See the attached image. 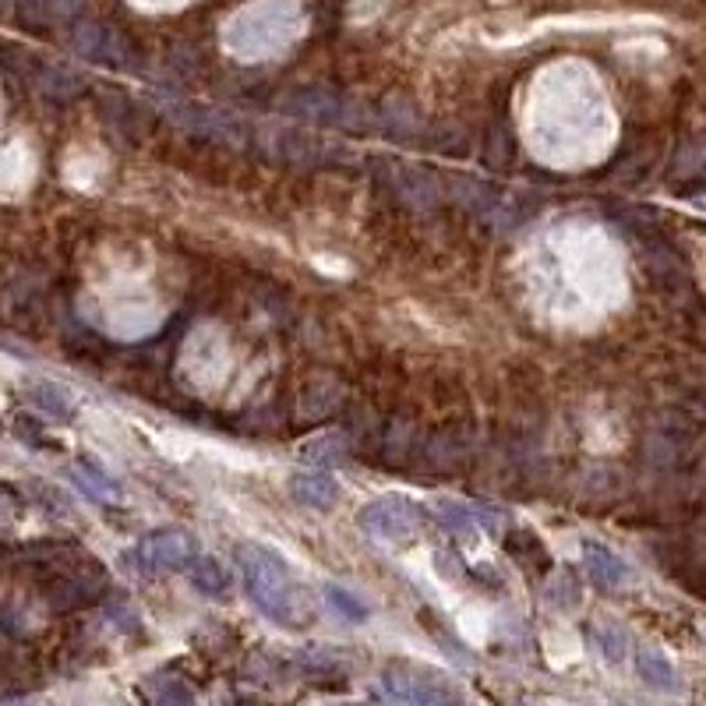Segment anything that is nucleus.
I'll return each instance as SVG.
<instances>
[{"mask_svg": "<svg viewBox=\"0 0 706 706\" xmlns=\"http://www.w3.org/2000/svg\"><path fill=\"white\" fill-rule=\"evenodd\" d=\"M434 519H439L449 534H463V537H484V534L502 530L498 513L481 509V505H466V502H439L434 505Z\"/></svg>", "mask_w": 706, "mask_h": 706, "instance_id": "nucleus-4", "label": "nucleus"}, {"mask_svg": "<svg viewBox=\"0 0 706 706\" xmlns=\"http://www.w3.org/2000/svg\"><path fill=\"white\" fill-rule=\"evenodd\" d=\"M590 646L597 650V657L608 661V664H622L629 657V636L622 625H611V622H601V625H590Z\"/></svg>", "mask_w": 706, "mask_h": 706, "instance_id": "nucleus-8", "label": "nucleus"}, {"mask_svg": "<svg viewBox=\"0 0 706 706\" xmlns=\"http://www.w3.org/2000/svg\"><path fill=\"white\" fill-rule=\"evenodd\" d=\"M421 523L424 509L407 495H386L360 513V530L375 540H386V545H403L421 530Z\"/></svg>", "mask_w": 706, "mask_h": 706, "instance_id": "nucleus-3", "label": "nucleus"}, {"mask_svg": "<svg viewBox=\"0 0 706 706\" xmlns=\"http://www.w3.org/2000/svg\"><path fill=\"white\" fill-rule=\"evenodd\" d=\"M198 558V540L188 530H159L141 537L138 545L128 551V569H135L138 576H162V572H177L188 569Z\"/></svg>", "mask_w": 706, "mask_h": 706, "instance_id": "nucleus-2", "label": "nucleus"}, {"mask_svg": "<svg viewBox=\"0 0 706 706\" xmlns=\"http://www.w3.org/2000/svg\"><path fill=\"white\" fill-rule=\"evenodd\" d=\"M191 569V579L194 587L202 593H223L230 587V576L220 562H212V558H194V562L188 566Z\"/></svg>", "mask_w": 706, "mask_h": 706, "instance_id": "nucleus-10", "label": "nucleus"}, {"mask_svg": "<svg viewBox=\"0 0 706 706\" xmlns=\"http://www.w3.org/2000/svg\"><path fill=\"white\" fill-rule=\"evenodd\" d=\"M75 484L82 487L88 498H96V502H117L120 498L117 484L106 477L103 470H96V466H78L75 470Z\"/></svg>", "mask_w": 706, "mask_h": 706, "instance_id": "nucleus-9", "label": "nucleus"}, {"mask_svg": "<svg viewBox=\"0 0 706 706\" xmlns=\"http://www.w3.org/2000/svg\"><path fill=\"white\" fill-rule=\"evenodd\" d=\"M636 672L643 678V685H650V689H657V693H678L682 689V678L675 672V664L667 661L661 650H640L636 654Z\"/></svg>", "mask_w": 706, "mask_h": 706, "instance_id": "nucleus-7", "label": "nucleus"}, {"mask_svg": "<svg viewBox=\"0 0 706 706\" xmlns=\"http://www.w3.org/2000/svg\"><path fill=\"white\" fill-rule=\"evenodd\" d=\"M294 495L312 509H329L339 502V481L329 470H307V474L294 477Z\"/></svg>", "mask_w": 706, "mask_h": 706, "instance_id": "nucleus-6", "label": "nucleus"}, {"mask_svg": "<svg viewBox=\"0 0 706 706\" xmlns=\"http://www.w3.org/2000/svg\"><path fill=\"white\" fill-rule=\"evenodd\" d=\"M703 209H706V202H703Z\"/></svg>", "mask_w": 706, "mask_h": 706, "instance_id": "nucleus-12", "label": "nucleus"}, {"mask_svg": "<svg viewBox=\"0 0 706 706\" xmlns=\"http://www.w3.org/2000/svg\"><path fill=\"white\" fill-rule=\"evenodd\" d=\"M238 566L244 590L265 619H273L286 629L301 625L304 619V587L294 579V569L286 566V558L268 551L262 545H241L238 548Z\"/></svg>", "mask_w": 706, "mask_h": 706, "instance_id": "nucleus-1", "label": "nucleus"}, {"mask_svg": "<svg viewBox=\"0 0 706 706\" xmlns=\"http://www.w3.org/2000/svg\"><path fill=\"white\" fill-rule=\"evenodd\" d=\"M579 551H583V569H587V576L593 579L597 587L619 590L622 583H629L632 569L625 566L622 555H614L611 548L597 545V540H583V545H579Z\"/></svg>", "mask_w": 706, "mask_h": 706, "instance_id": "nucleus-5", "label": "nucleus"}, {"mask_svg": "<svg viewBox=\"0 0 706 706\" xmlns=\"http://www.w3.org/2000/svg\"><path fill=\"white\" fill-rule=\"evenodd\" d=\"M329 593V604L343 614V619H350V622H360V619H368V604L360 601L357 593H350V590H343V587H329L325 590Z\"/></svg>", "mask_w": 706, "mask_h": 706, "instance_id": "nucleus-11", "label": "nucleus"}]
</instances>
